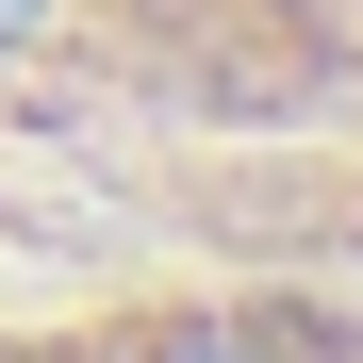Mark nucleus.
Returning <instances> with one entry per match:
<instances>
[{"mask_svg": "<svg viewBox=\"0 0 363 363\" xmlns=\"http://www.w3.org/2000/svg\"><path fill=\"white\" fill-rule=\"evenodd\" d=\"M0 199L363 264V0H0Z\"/></svg>", "mask_w": 363, "mask_h": 363, "instance_id": "f257e3e1", "label": "nucleus"}, {"mask_svg": "<svg viewBox=\"0 0 363 363\" xmlns=\"http://www.w3.org/2000/svg\"><path fill=\"white\" fill-rule=\"evenodd\" d=\"M0 363H363V264H133L0 297Z\"/></svg>", "mask_w": 363, "mask_h": 363, "instance_id": "f03ea898", "label": "nucleus"}]
</instances>
